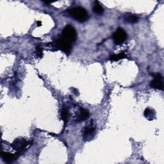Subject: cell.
Listing matches in <instances>:
<instances>
[{
  "mask_svg": "<svg viewBox=\"0 0 164 164\" xmlns=\"http://www.w3.org/2000/svg\"><path fill=\"white\" fill-rule=\"evenodd\" d=\"M55 46L58 49H60L62 52H64L66 54L69 55L71 52L72 44L63 39L62 37L59 38L55 42Z\"/></svg>",
  "mask_w": 164,
  "mask_h": 164,
  "instance_id": "cell-3",
  "label": "cell"
},
{
  "mask_svg": "<svg viewBox=\"0 0 164 164\" xmlns=\"http://www.w3.org/2000/svg\"><path fill=\"white\" fill-rule=\"evenodd\" d=\"M69 15L80 22H84L89 19V14L87 10L81 7H74L68 10Z\"/></svg>",
  "mask_w": 164,
  "mask_h": 164,
  "instance_id": "cell-1",
  "label": "cell"
},
{
  "mask_svg": "<svg viewBox=\"0 0 164 164\" xmlns=\"http://www.w3.org/2000/svg\"><path fill=\"white\" fill-rule=\"evenodd\" d=\"M112 38L114 43L117 45H119L121 44L126 41L127 38V34L123 29L119 28L117 29L116 32L113 33Z\"/></svg>",
  "mask_w": 164,
  "mask_h": 164,
  "instance_id": "cell-5",
  "label": "cell"
},
{
  "mask_svg": "<svg viewBox=\"0 0 164 164\" xmlns=\"http://www.w3.org/2000/svg\"><path fill=\"white\" fill-rule=\"evenodd\" d=\"M62 37L69 42L72 44L77 40V33L72 26H71V25H67L64 28V30H63Z\"/></svg>",
  "mask_w": 164,
  "mask_h": 164,
  "instance_id": "cell-2",
  "label": "cell"
},
{
  "mask_svg": "<svg viewBox=\"0 0 164 164\" xmlns=\"http://www.w3.org/2000/svg\"><path fill=\"white\" fill-rule=\"evenodd\" d=\"M93 11L95 14L97 15H102L103 13L104 10L98 2H95L93 7Z\"/></svg>",
  "mask_w": 164,
  "mask_h": 164,
  "instance_id": "cell-10",
  "label": "cell"
},
{
  "mask_svg": "<svg viewBox=\"0 0 164 164\" xmlns=\"http://www.w3.org/2000/svg\"><path fill=\"white\" fill-rule=\"evenodd\" d=\"M124 19L126 22L129 23H136L139 20V17L135 14L127 13L124 15Z\"/></svg>",
  "mask_w": 164,
  "mask_h": 164,
  "instance_id": "cell-8",
  "label": "cell"
},
{
  "mask_svg": "<svg viewBox=\"0 0 164 164\" xmlns=\"http://www.w3.org/2000/svg\"><path fill=\"white\" fill-rule=\"evenodd\" d=\"M90 116V113L89 111L85 110V108H81L80 112V115H79V119L82 121H84L87 120Z\"/></svg>",
  "mask_w": 164,
  "mask_h": 164,
  "instance_id": "cell-11",
  "label": "cell"
},
{
  "mask_svg": "<svg viewBox=\"0 0 164 164\" xmlns=\"http://www.w3.org/2000/svg\"><path fill=\"white\" fill-rule=\"evenodd\" d=\"M37 26L38 27H41L42 26V22L39 21H37Z\"/></svg>",
  "mask_w": 164,
  "mask_h": 164,
  "instance_id": "cell-17",
  "label": "cell"
},
{
  "mask_svg": "<svg viewBox=\"0 0 164 164\" xmlns=\"http://www.w3.org/2000/svg\"><path fill=\"white\" fill-rule=\"evenodd\" d=\"M153 77L155 78H158V79H161V80H163V76L160 74V73H157V74H153Z\"/></svg>",
  "mask_w": 164,
  "mask_h": 164,
  "instance_id": "cell-16",
  "label": "cell"
},
{
  "mask_svg": "<svg viewBox=\"0 0 164 164\" xmlns=\"http://www.w3.org/2000/svg\"><path fill=\"white\" fill-rule=\"evenodd\" d=\"M94 131H95V128L92 124H91L89 126H88L87 127H86L83 132L84 140L88 141L90 138H91L92 137L93 133H94Z\"/></svg>",
  "mask_w": 164,
  "mask_h": 164,
  "instance_id": "cell-7",
  "label": "cell"
},
{
  "mask_svg": "<svg viewBox=\"0 0 164 164\" xmlns=\"http://www.w3.org/2000/svg\"><path fill=\"white\" fill-rule=\"evenodd\" d=\"M151 87L155 89L158 90H163V82L162 80L155 78L151 82Z\"/></svg>",
  "mask_w": 164,
  "mask_h": 164,
  "instance_id": "cell-9",
  "label": "cell"
},
{
  "mask_svg": "<svg viewBox=\"0 0 164 164\" xmlns=\"http://www.w3.org/2000/svg\"><path fill=\"white\" fill-rule=\"evenodd\" d=\"M61 116H62V119L64 121L65 124H66L67 122L68 117H69V111H68L67 108H64L62 109V111L61 113Z\"/></svg>",
  "mask_w": 164,
  "mask_h": 164,
  "instance_id": "cell-13",
  "label": "cell"
},
{
  "mask_svg": "<svg viewBox=\"0 0 164 164\" xmlns=\"http://www.w3.org/2000/svg\"><path fill=\"white\" fill-rule=\"evenodd\" d=\"M144 116L149 120H153L155 117V111L150 109L149 108H147L144 111Z\"/></svg>",
  "mask_w": 164,
  "mask_h": 164,
  "instance_id": "cell-12",
  "label": "cell"
},
{
  "mask_svg": "<svg viewBox=\"0 0 164 164\" xmlns=\"http://www.w3.org/2000/svg\"><path fill=\"white\" fill-rule=\"evenodd\" d=\"M30 142L27 141L24 138H17L15 140L13 143L11 144L12 148L14 150L17 151L18 153H21L30 144Z\"/></svg>",
  "mask_w": 164,
  "mask_h": 164,
  "instance_id": "cell-4",
  "label": "cell"
},
{
  "mask_svg": "<svg viewBox=\"0 0 164 164\" xmlns=\"http://www.w3.org/2000/svg\"><path fill=\"white\" fill-rule=\"evenodd\" d=\"M18 154H19V153L16 154H13L8 152H2L1 156L4 162H5L6 163H11L16 160L19 157Z\"/></svg>",
  "mask_w": 164,
  "mask_h": 164,
  "instance_id": "cell-6",
  "label": "cell"
},
{
  "mask_svg": "<svg viewBox=\"0 0 164 164\" xmlns=\"http://www.w3.org/2000/svg\"><path fill=\"white\" fill-rule=\"evenodd\" d=\"M36 52H37V55L41 58L42 57V49L39 46H37V48H36Z\"/></svg>",
  "mask_w": 164,
  "mask_h": 164,
  "instance_id": "cell-15",
  "label": "cell"
},
{
  "mask_svg": "<svg viewBox=\"0 0 164 164\" xmlns=\"http://www.w3.org/2000/svg\"><path fill=\"white\" fill-rule=\"evenodd\" d=\"M126 57L124 53H120L117 55H112L110 56V60L112 61H117Z\"/></svg>",
  "mask_w": 164,
  "mask_h": 164,
  "instance_id": "cell-14",
  "label": "cell"
}]
</instances>
